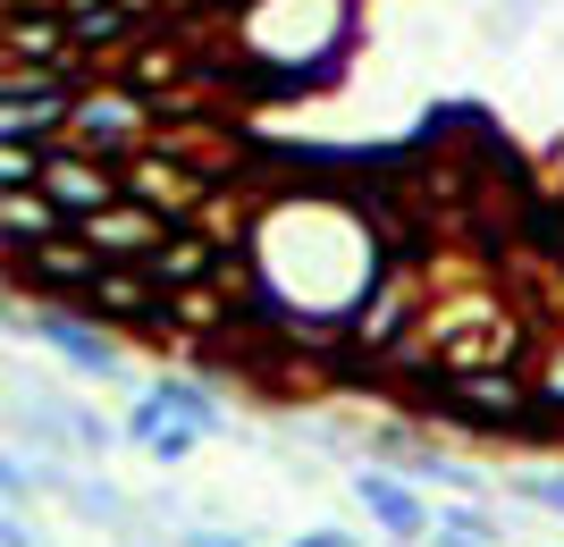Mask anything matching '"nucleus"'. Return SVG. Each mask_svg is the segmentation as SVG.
<instances>
[{"label": "nucleus", "instance_id": "nucleus-1", "mask_svg": "<svg viewBox=\"0 0 564 547\" xmlns=\"http://www.w3.org/2000/svg\"><path fill=\"white\" fill-rule=\"evenodd\" d=\"M346 489H354V505H362V514H371V523L388 530V539H404V547H422L430 530H438V514L422 505L413 472H379V463H362V472H354Z\"/></svg>", "mask_w": 564, "mask_h": 547}, {"label": "nucleus", "instance_id": "nucleus-2", "mask_svg": "<svg viewBox=\"0 0 564 547\" xmlns=\"http://www.w3.org/2000/svg\"><path fill=\"white\" fill-rule=\"evenodd\" d=\"M18 329H34V337L51 346V354H59V362L76 371V380H118V371H127L110 337H101V329H85V320H68V311H51V304L34 311V320L18 311Z\"/></svg>", "mask_w": 564, "mask_h": 547}, {"label": "nucleus", "instance_id": "nucleus-3", "mask_svg": "<svg viewBox=\"0 0 564 547\" xmlns=\"http://www.w3.org/2000/svg\"><path fill=\"white\" fill-rule=\"evenodd\" d=\"M76 143H85V152H94V161H101V152H127V143H135V127H143V110H135V101H127V94H85V101H76Z\"/></svg>", "mask_w": 564, "mask_h": 547}, {"label": "nucleus", "instance_id": "nucleus-4", "mask_svg": "<svg viewBox=\"0 0 564 547\" xmlns=\"http://www.w3.org/2000/svg\"><path fill=\"white\" fill-rule=\"evenodd\" d=\"M43 194H51L68 219H101V211L118 203L110 168H85V161H51V168H43Z\"/></svg>", "mask_w": 564, "mask_h": 547}, {"label": "nucleus", "instance_id": "nucleus-5", "mask_svg": "<svg viewBox=\"0 0 564 547\" xmlns=\"http://www.w3.org/2000/svg\"><path fill=\"white\" fill-rule=\"evenodd\" d=\"M152 396H161V405L177 413V422H194V429H212V438H219V429H228V413L212 405V387H194V380H152Z\"/></svg>", "mask_w": 564, "mask_h": 547}, {"label": "nucleus", "instance_id": "nucleus-6", "mask_svg": "<svg viewBox=\"0 0 564 547\" xmlns=\"http://www.w3.org/2000/svg\"><path fill=\"white\" fill-rule=\"evenodd\" d=\"M455 396H464L480 422H522V387H514V380H471V371H464V380H455Z\"/></svg>", "mask_w": 564, "mask_h": 547}, {"label": "nucleus", "instance_id": "nucleus-7", "mask_svg": "<svg viewBox=\"0 0 564 547\" xmlns=\"http://www.w3.org/2000/svg\"><path fill=\"white\" fill-rule=\"evenodd\" d=\"M152 278L161 286H186V278H203V270H212V253H203V244H152Z\"/></svg>", "mask_w": 564, "mask_h": 547}, {"label": "nucleus", "instance_id": "nucleus-8", "mask_svg": "<svg viewBox=\"0 0 564 547\" xmlns=\"http://www.w3.org/2000/svg\"><path fill=\"white\" fill-rule=\"evenodd\" d=\"M0 219H9V244L43 237V228H51V194H25V186H9V203H0Z\"/></svg>", "mask_w": 564, "mask_h": 547}, {"label": "nucleus", "instance_id": "nucleus-9", "mask_svg": "<svg viewBox=\"0 0 564 547\" xmlns=\"http://www.w3.org/2000/svg\"><path fill=\"white\" fill-rule=\"evenodd\" d=\"M522 505H547V514H564V472H514L506 480Z\"/></svg>", "mask_w": 564, "mask_h": 547}, {"label": "nucleus", "instance_id": "nucleus-10", "mask_svg": "<svg viewBox=\"0 0 564 547\" xmlns=\"http://www.w3.org/2000/svg\"><path fill=\"white\" fill-rule=\"evenodd\" d=\"M438 530H455V539H489V514H480V505H438Z\"/></svg>", "mask_w": 564, "mask_h": 547}, {"label": "nucleus", "instance_id": "nucleus-11", "mask_svg": "<svg viewBox=\"0 0 564 547\" xmlns=\"http://www.w3.org/2000/svg\"><path fill=\"white\" fill-rule=\"evenodd\" d=\"M9 51H18V59H25V51H51V18H34V25L9 18Z\"/></svg>", "mask_w": 564, "mask_h": 547}, {"label": "nucleus", "instance_id": "nucleus-12", "mask_svg": "<svg viewBox=\"0 0 564 547\" xmlns=\"http://www.w3.org/2000/svg\"><path fill=\"white\" fill-rule=\"evenodd\" d=\"M68 497H76V505H85V514H101V523H118V497H110V489H94V480H76Z\"/></svg>", "mask_w": 564, "mask_h": 547}, {"label": "nucleus", "instance_id": "nucleus-13", "mask_svg": "<svg viewBox=\"0 0 564 547\" xmlns=\"http://www.w3.org/2000/svg\"><path fill=\"white\" fill-rule=\"evenodd\" d=\"M51 278H101V262H85V253H43Z\"/></svg>", "mask_w": 564, "mask_h": 547}, {"label": "nucleus", "instance_id": "nucleus-14", "mask_svg": "<svg viewBox=\"0 0 564 547\" xmlns=\"http://www.w3.org/2000/svg\"><path fill=\"white\" fill-rule=\"evenodd\" d=\"M0 168H9V186H25V177H43V161H34V152H25L18 135H9V161H0Z\"/></svg>", "mask_w": 564, "mask_h": 547}, {"label": "nucleus", "instance_id": "nucleus-15", "mask_svg": "<svg viewBox=\"0 0 564 547\" xmlns=\"http://www.w3.org/2000/svg\"><path fill=\"white\" fill-rule=\"evenodd\" d=\"M286 547H362V539H346V530H304V539H286Z\"/></svg>", "mask_w": 564, "mask_h": 547}, {"label": "nucleus", "instance_id": "nucleus-16", "mask_svg": "<svg viewBox=\"0 0 564 547\" xmlns=\"http://www.w3.org/2000/svg\"><path fill=\"white\" fill-rule=\"evenodd\" d=\"M177 547H245V539H228V530H186Z\"/></svg>", "mask_w": 564, "mask_h": 547}, {"label": "nucleus", "instance_id": "nucleus-17", "mask_svg": "<svg viewBox=\"0 0 564 547\" xmlns=\"http://www.w3.org/2000/svg\"><path fill=\"white\" fill-rule=\"evenodd\" d=\"M0 547H43V539H34V530H25L18 514H9V539H0Z\"/></svg>", "mask_w": 564, "mask_h": 547}, {"label": "nucleus", "instance_id": "nucleus-18", "mask_svg": "<svg viewBox=\"0 0 564 547\" xmlns=\"http://www.w3.org/2000/svg\"><path fill=\"white\" fill-rule=\"evenodd\" d=\"M59 9H68V18H85V9H101V0H59Z\"/></svg>", "mask_w": 564, "mask_h": 547}, {"label": "nucleus", "instance_id": "nucleus-19", "mask_svg": "<svg viewBox=\"0 0 564 547\" xmlns=\"http://www.w3.org/2000/svg\"><path fill=\"white\" fill-rule=\"evenodd\" d=\"M447 547H480V539H455V530H447Z\"/></svg>", "mask_w": 564, "mask_h": 547}]
</instances>
